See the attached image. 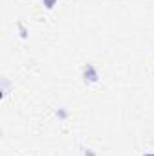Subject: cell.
Here are the masks:
<instances>
[{"mask_svg": "<svg viewBox=\"0 0 154 156\" xmlns=\"http://www.w3.org/2000/svg\"><path fill=\"white\" fill-rule=\"evenodd\" d=\"M85 82H89V83L98 82V71H96V67L91 66V64H87V67H85Z\"/></svg>", "mask_w": 154, "mask_h": 156, "instance_id": "cell-1", "label": "cell"}, {"mask_svg": "<svg viewBox=\"0 0 154 156\" xmlns=\"http://www.w3.org/2000/svg\"><path fill=\"white\" fill-rule=\"evenodd\" d=\"M44 2V5L47 7V9H53V5L56 4V0H42Z\"/></svg>", "mask_w": 154, "mask_h": 156, "instance_id": "cell-2", "label": "cell"}]
</instances>
